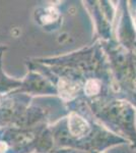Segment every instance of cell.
<instances>
[{
  "mask_svg": "<svg viewBox=\"0 0 136 153\" xmlns=\"http://www.w3.org/2000/svg\"><path fill=\"white\" fill-rule=\"evenodd\" d=\"M58 16H59L58 11L55 8H53V7H49V8H47L45 10V13L41 16V21L43 24L48 25L55 22L58 19Z\"/></svg>",
  "mask_w": 136,
  "mask_h": 153,
  "instance_id": "obj_3",
  "label": "cell"
},
{
  "mask_svg": "<svg viewBox=\"0 0 136 153\" xmlns=\"http://www.w3.org/2000/svg\"><path fill=\"white\" fill-rule=\"evenodd\" d=\"M100 83L96 80H88L85 84V92L87 96H93L96 95L99 92H100Z\"/></svg>",
  "mask_w": 136,
  "mask_h": 153,
  "instance_id": "obj_4",
  "label": "cell"
},
{
  "mask_svg": "<svg viewBox=\"0 0 136 153\" xmlns=\"http://www.w3.org/2000/svg\"><path fill=\"white\" fill-rule=\"evenodd\" d=\"M7 149V145L3 142H0V153H5Z\"/></svg>",
  "mask_w": 136,
  "mask_h": 153,
  "instance_id": "obj_5",
  "label": "cell"
},
{
  "mask_svg": "<svg viewBox=\"0 0 136 153\" xmlns=\"http://www.w3.org/2000/svg\"><path fill=\"white\" fill-rule=\"evenodd\" d=\"M68 127L69 131L74 137H83L90 132V128L87 122L80 115L76 113H71L68 118Z\"/></svg>",
  "mask_w": 136,
  "mask_h": 153,
  "instance_id": "obj_1",
  "label": "cell"
},
{
  "mask_svg": "<svg viewBox=\"0 0 136 153\" xmlns=\"http://www.w3.org/2000/svg\"><path fill=\"white\" fill-rule=\"evenodd\" d=\"M79 91V85L67 78H61L58 82V93L61 99L68 101L73 99Z\"/></svg>",
  "mask_w": 136,
  "mask_h": 153,
  "instance_id": "obj_2",
  "label": "cell"
}]
</instances>
